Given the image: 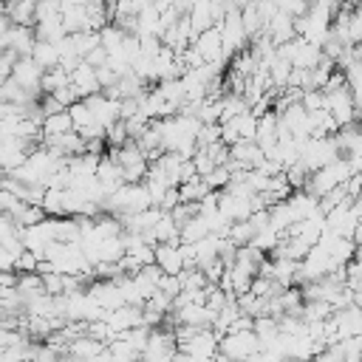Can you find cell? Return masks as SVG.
I'll list each match as a JSON object with an SVG mask.
<instances>
[{
  "label": "cell",
  "instance_id": "6da1fadb",
  "mask_svg": "<svg viewBox=\"0 0 362 362\" xmlns=\"http://www.w3.org/2000/svg\"><path fill=\"white\" fill-rule=\"evenodd\" d=\"M351 175H354L351 161H348V158H339V161H334V164L322 167L320 173H314V175L308 178V184H305V192H308V195H314L317 201H322V198H325L331 189L342 187V184H345Z\"/></svg>",
  "mask_w": 362,
  "mask_h": 362
},
{
  "label": "cell",
  "instance_id": "7a4b0ae2",
  "mask_svg": "<svg viewBox=\"0 0 362 362\" xmlns=\"http://www.w3.org/2000/svg\"><path fill=\"white\" fill-rule=\"evenodd\" d=\"M260 351H263V345H260V339H257L255 331L221 337V354L229 356V359H235V362H246L249 356H255V354H260Z\"/></svg>",
  "mask_w": 362,
  "mask_h": 362
},
{
  "label": "cell",
  "instance_id": "3957f363",
  "mask_svg": "<svg viewBox=\"0 0 362 362\" xmlns=\"http://www.w3.org/2000/svg\"><path fill=\"white\" fill-rule=\"evenodd\" d=\"M192 45L198 48V54L204 57L206 65H215V62L226 59V54H223V37H221V28H218V25L209 28V31H204ZM226 62H229V59H226Z\"/></svg>",
  "mask_w": 362,
  "mask_h": 362
},
{
  "label": "cell",
  "instance_id": "277c9868",
  "mask_svg": "<svg viewBox=\"0 0 362 362\" xmlns=\"http://www.w3.org/2000/svg\"><path fill=\"white\" fill-rule=\"evenodd\" d=\"M156 266H158L164 274L178 277V274L187 269L184 255H181V243H158V246H156Z\"/></svg>",
  "mask_w": 362,
  "mask_h": 362
},
{
  "label": "cell",
  "instance_id": "5b68a950",
  "mask_svg": "<svg viewBox=\"0 0 362 362\" xmlns=\"http://www.w3.org/2000/svg\"><path fill=\"white\" fill-rule=\"evenodd\" d=\"M62 23L68 34H82V31H93L90 20H88V6L76 3V0H65L62 3Z\"/></svg>",
  "mask_w": 362,
  "mask_h": 362
},
{
  "label": "cell",
  "instance_id": "8992f818",
  "mask_svg": "<svg viewBox=\"0 0 362 362\" xmlns=\"http://www.w3.org/2000/svg\"><path fill=\"white\" fill-rule=\"evenodd\" d=\"M0 14H6L14 25H37V3L34 0H14V3H3Z\"/></svg>",
  "mask_w": 362,
  "mask_h": 362
},
{
  "label": "cell",
  "instance_id": "52a82bcc",
  "mask_svg": "<svg viewBox=\"0 0 362 362\" xmlns=\"http://www.w3.org/2000/svg\"><path fill=\"white\" fill-rule=\"evenodd\" d=\"M71 85L76 88L79 99H88V96H96L102 93V85H99V76H96V68H90L88 62H82L74 74H71Z\"/></svg>",
  "mask_w": 362,
  "mask_h": 362
},
{
  "label": "cell",
  "instance_id": "ba28073f",
  "mask_svg": "<svg viewBox=\"0 0 362 362\" xmlns=\"http://www.w3.org/2000/svg\"><path fill=\"white\" fill-rule=\"evenodd\" d=\"M255 141L260 144L263 153H269V150L277 147V141H280V116L274 110L257 119V139Z\"/></svg>",
  "mask_w": 362,
  "mask_h": 362
},
{
  "label": "cell",
  "instance_id": "9c48e42d",
  "mask_svg": "<svg viewBox=\"0 0 362 362\" xmlns=\"http://www.w3.org/2000/svg\"><path fill=\"white\" fill-rule=\"evenodd\" d=\"M189 23H192L195 37H201V34L209 31V28H215V25H218V20H215V3H212V0H198V3H192Z\"/></svg>",
  "mask_w": 362,
  "mask_h": 362
},
{
  "label": "cell",
  "instance_id": "30bf717a",
  "mask_svg": "<svg viewBox=\"0 0 362 362\" xmlns=\"http://www.w3.org/2000/svg\"><path fill=\"white\" fill-rule=\"evenodd\" d=\"M325 59V54H322V48L320 45H311V42H305L303 37H300V48H297V54H294V68H300V71H314V68H320V62Z\"/></svg>",
  "mask_w": 362,
  "mask_h": 362
},
{
  "label": "cell",
  "instance_id": "8fae6325",
  "mask_svg": "<svg viewBox=\"0 0 362 362\" xmlns=\"http://www.w3.org/2000/svg\"><path fill=\"white\" fill-rule=\"evenodd\" d=\"M102 351H107V345H102V342H96V339H90V337H79V339H74V342L68 345V356H71V359H79V362H90V359H96Z\"/></svg>",
  "mask_w": 362,
  "mask_h": 362
},
{
  "label": "cell",
  "instance_id": "7c38bea8",
  "mask_svg": "<svg viewBox=\"0 0 362 362\" xmlns=\"http://www.w3.org/2000/svg\"><path fill=\"white\" fill-rule=\"evenodd\" d=\"M65 133H74V119H71L68 110L54 113V116H45V122H42V139H57V136H65Z\"/></svg>",
  "mask_w": 362,
  "mask_h": 362
},
{
  "label": "cell",
  "instance_id": "4fadbf2b",
  "mask_svg": "<svg viewBox=\"0 0 362 362\" xmlns=\"http://www.w3.org/2000/svg\"><path fill=\"white\" fill-rule=\"evenodd\" d=\"M31 59H34L42 71L59 68V51H57L54 42H40V40H37V45H34V51H31Z\"/></svg>",
  "mask_w": 362,
  "mask_h": 362
},
{
  "label": "cell",
  "instance_id": "5bb4252c",
  "mask_svg": "<svg viewBox=\"0 0 362 362\" xmlns=\"http://www.w3.org/2000/svg\"><path fill=\"white\" fill-rule=\"evenodd\" d=\"M334 314H337L334 305L325 303V300H314V303H305V305H303V322H308V325H314V322H328Z\"/></svg>",
  "mask_w": 362,
  "mask_h": 362
},
{
  "label": "cell",
  "instance_id": "9a60e30c",
  "mask_svg": "<svg viewBox=\"0 0 362 362\" xmlns=\"http://www.w3.org/2000/svg\"><path fill=\"white\" fill-rule=\"evenodd\" d=\"M178 192H181V204H201L209 192H215L204 178H195V181H189V184H181L178 187Z\"/></svg>",
  "mask_w": 362,
  "mask_h": 362
},
{
  "label": "cell",
  "instance_id": "2e32d148",
  "mask_svg": "<svg viewBox=\"0 0 362 362\" xmlns=\"http://www.w3.org/2000/svg\"><path fill=\"white\" fill-rule=\"evenodd\" d=\"M204 238H209V226H206V221L201 215L181 226V243H201Z\"/></svg>",
  "mask_w": 362,
  "mask_h": 362
},
{
  "label": "cell",
  "instance_id": "e0dca14e",
  "mask_svg": "<svg viewBox=\"0 0 362 362\" xmlns=\"http://www.w3.org/2000/svg\"><path fill=\"white\" fill-rule=\"evenodd\" d=\"M68 85H71V74H65L62 68L45 71V76H42V93H45V96L62 90V88H68Z\"/></svg>",
  "mask_w": 362,
  "mask_h": 362
},
{
  "label": "cell",
  "instance_id": "ac0fdd59",
  "mask_svg": "<svg viewBox=\"0 0 362 362\" xmlns=\"http://www.w3.org/2000/svg\"><path fill=\"white\" fill-rule=\"evenodd\" d=\"M74 37V45H76V54L85 59L90 51H96V48H102V37H99V31H82V34H71Z\"/></svg>",
  "mask_w": 362,
  "mask_h": 362
},
{
  "label": "cell",
  "instance_id": "d6986e66",
  "mask_svg": "<svg viewBox=\"0 0 362 362\" xmlns=\"http://www.w3.org/2000/svg\"><path fill=\"white\" fill-rule=\"evenodd\" d=\"M99 37H102V48L107 51V54H113L116 48H122V42H124V31L116 25V23H110V25H105L102 31H99Z\"/></svg>",
  "mask_w": 362,
  "mask_h": 362
},
{
  "label": "cell",
  "instance_id": "ffe728a7",
  "mask_svg": "<svg viewBox=\"0 0 362 362\" xmlns=\"http://www.w3.org/2000/svg\"><path fill=\"white\" fill-rule=\"evenodd\" d=\"M68 113H71V119H74V130H76V133L85 130V127H90V124H96L90 107H88L85 102H76L74 107H68Z\"/></svg>",
  "mask_w": 362,
  "mask_h": 362
},
{
  "label": "cell",
  "instance_id": "44dd1931",
  "mask_svg": "<svg viewBox=\"0 0 362 362\" xmlns=\"http://www.w3.org/2000/svg\"><path fill=\"white\" fill-rule=\"evenodd\" d=\"M229 240H232L235 246H249V243L255 240V229H252V223H249V221H238V223H232Z\"/></svg>",
  "mask_w": 362,
  "mask_h": 362
},
{
  "label": "cell",
  "instance_id": "7402d4cb",
  "mask_svg": "<svg viewBox=\"0 0 362 362\" xmlns=\"http://www.w3.org/2000/svg\"><path fill=\"white\" fill-rule=\"evenodd\" d=\"M221 124H204L201 127V133H198V150H206V147H212V144H218L221 141Z\"/></svg>",
  "mask_w": 362,
  "mask_h": 362
},
{
  "label": "cell",
  "instance_id": "603a6c76",
  "mask_svg": "<svg viewBox=\"0 0 362 362\" xmlns=\"http://www.w3.org/2000/svg\"><path fill=\"white\" fill-rule=\"evenodd\" d=\"M40 263H42V260H40V257H37L34 252H28V249H25V252L20 255V260H17L14 272H17V274H37Z\"/></svg>",
  "mask_w": 362,
  "mask_h": 362
},
{
  "label": "cell",
  "instance_id": "cb8c5ba5",
  "mask_svg": "<svg viewBox=\"0 0 362 362\" xmlns=\"http://www.w3.org/2000/svg\"><path fill=\"white\" fill-rule=\"evenodd\" d=\"M303 107H305L308 113L325 110V93H322V90H305V93H303Z\"/></svg>",
  "mask_w": 362,
  "mask_h": 362
},
{
  "label": "cell",
  "instance_id": "d4e9b609",
  "mask_svg": "<svg viewBox=\"0 0 362 362\" xmlns=\"http://www.w3.org/2000/svg\"><path fill=\"white\" fill-rule=\"evenodd\" d=\"M158 291L175 300V297H178V294L184 291V283H181V274H178V277H173V274H164V277H161V283H158Z\"/></svg>",
  "mask_w": 362,
  "mask_h": 362
},
{
  "label": "cell",
  "instance_id": "484cf974",
  "mask_svg": "<svg viewBox=\"0 0 362 362\" xmlns=\"http://www.w3.org/2000/svg\"><path fill=\"white\" fill-rule=\"evenodd\" d=\"M192 164H195V170H198V175H201V178H209V175L218 170V167H215V161H212V158H209L204 150H198V153H195Z\"/></svg>",
  "mask_w": 362,
  "mask_h": 362
},
{
  "label": "cell",
  "instance_id": "4316f807",
  "mask_svg": "<svg viewBox=\"0 0 362 362\" xmlns=\"http://www.w3.org/2000/svg\"><path fill=\"white\" fill-rule=\"evenodd\" d=\"M345 192H348V198L356 204V198L362 195V173H354V175L345 181Z\"/></svg>",
  "mask_w": 362,
  "mask_h": 362
},
{
  "label": "cell",
  "instance_id": "83f0119b",
  "mask_svg": "<svg viewBox=\"0 0 362 362\" xmlns=\"http://www.w3.org/2000/svg\"><path fill=\"white\" fill-rule=\"evenodd\" d=\"M40 105H42V113H45V116H54V113H62V110H65L54 96H42Z\"/></svg>",
  "mask_w": 362,
  "mask_h": 362
},
{
  "label": "cell",
  "instance_id": "f1b7e54d",
  "mask_svg": "<svg viewBox=\"0 0 362 362\" xmlns=\"http://www.w3.org/2000/svg\"><path fill=\"white\" fill-rule=\"evenodd\" d=\"M17 204H20V198H17L14 192H8V189H0V209H3V212H11Z\"/></svg>",
  "mask_w": 362,
  "mask_h": 362
},
{
  "label": "cell",
  "instance_id": "f546056e",
  "mask_svg": "<svg viewBox=\"0 0 362 362\" xmlns=\"http://www.w3.org/2000/svg\"><path fill=\"white\" fill-rule=\"evenodd\" d=\"M0 283H3V288H17L20 286V274L17 272H0Z\"/></svg>",
  "mask_w": 362,
  "mask_h": 362
},
{
  "label": "cell",
  "instance_id": "4dcf8cb0",
  "mask_svg": "<svg viewBox=\"0 0 362 362\" xmlns=\"http://www.w3.org/2000/svg\"><path fill=\"white\" fill-rule=\"evenodd\" d=\"M354 305H356V308H362V288H356V291H354Z\"/></svg>",
  "mask_w": 362,
  "mask_h": 362
},
{
  "label": "cell",
  "instance_id": "1f68e13d",
  "mask_svg": "<svg viewBox=\"0 0 362 362\" xmlns=\"http://www.w3.org/2000/svg\"><path fill=\"white\" fill-rule=\"evenodd\" d=\"M354 243L362 246V223H359V229H356V235H354Z\"/></svg>",
  "mask_w": 362,
  "mask_h": 362
},
{
  "label": "cell",
  "instance_id": "d6a6232c",
  "mask_svg": "<svg viewBox=\"0 0 362 362\" xmlns=\"http://www.w3.org/2000/svg\"><path fill=\"white\" fill-rule=\"evenodd\" d=\"M215 362H235V359H229V356H223V354H218V356H215Z\"/></svg>",
  "mask_w": 362,
  "mask_h": 362
}]
</instances>
